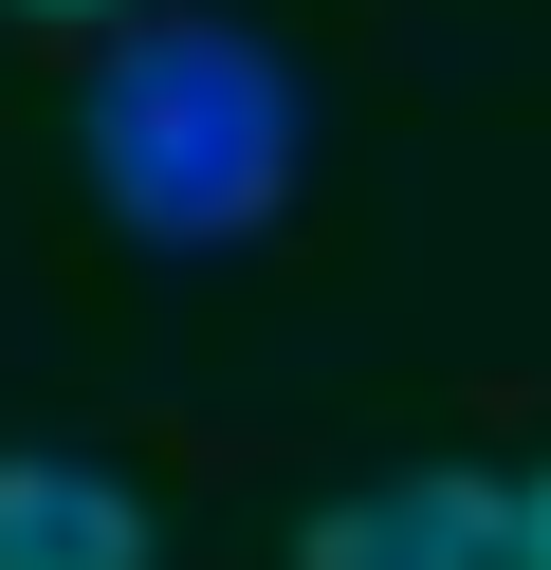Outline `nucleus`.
Masks as SVG:
<instances>
[{"label": "nucleus", "mask_w": 551, "mask_h": 570, "mask_svg": "<svg viewBox=\"0 0 551 570\" xmlns=\"http://www.w3.org/2000/svg\"><path fill=\"white\" fill-rule=\"evenodd\" d=\"M37 19H129V0H37Z\"/></svg>", "instance_id": "39448f33"}, {"label": "nucleus", "mask_w": 551, "mask_h": 570, "mask_svg": "<svg viewBox=\"0 0 551 570\" xmlns=\"http://www.w3.org/2000/svg\"><path fill=\"white\" fill-rule=\"evenodd\" d=\"M73 166H92V203L147 258H220V239H257L294 203L313 92H294V56L239 38V19H110L92 92H73Z\"/></svg>", "instance_id": "f257e3e1"}, {"label": "nucleus", "mask_w": 551, "mask_h": 570, "mask_svg": "<svg viewBox=\"0 0 551 570\" xmlns=\"http://www.w3.org/2000/svg\"><path fill=\"white\" fill-rule=\"evenodd\" d=\"M294 570H514V479H478V460H404V479L331 497V515L294 533Z\"/></svg>", "instance_id": "f03ea898"}, {"label": "nucleus", "mask_w": 551, "mask_h": 570, "mask_svg": "<svg viewBox=\"0 0 551 570\" xmlns=\"http://www.w3.org/2000/svg\"><path fill=\"white\" fill-rule=\"evenodd\" d=\"M514 570H551V460L514 479Z\"/></svg>", "instance_id": "20e7f679"}, {"label": "nucleus", "mask_w": 551, "mask_h": 570, "mask_svg": "<svg viewBox=\"0 0 551 570\" xmlns=\"http://www.w3.org/2000/svg\"><path fill=\"white\" fill-rule=\"evenodd\" d=\"M0 570H147V497L73 442H0Z\"/></svg>", "instance_id": "7ed1b4c3"}]
</instances>
